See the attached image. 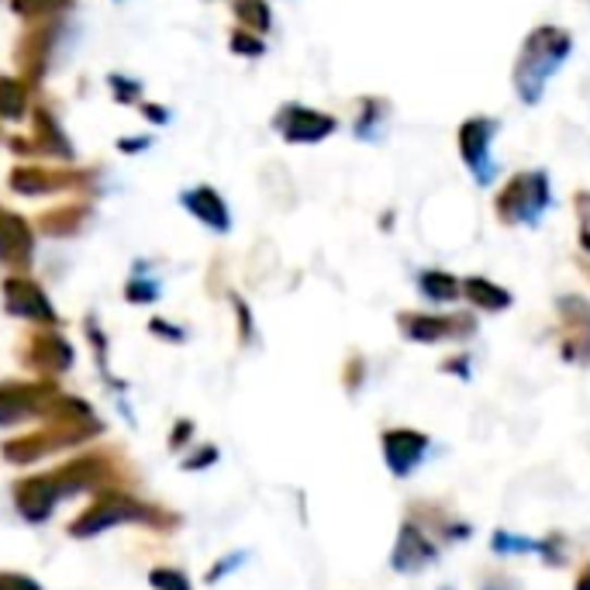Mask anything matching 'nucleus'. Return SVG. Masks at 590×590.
<instances>
[{
	"label": "nucleus",
	"instance_id": "de8ad7c7",
	"mask_svg": "<svg viewBox=\"0 0 590 590\" xmlns=\"http://www.w3.org/2000/svg\"><path fill=\"white\" fill-rule=\"evenodd\" d=\"M577 267H580V273L590 280V259H587V256H580V259H577Z\"/></svg>",
	"mask_w": 590,
	"mask_h": 590
},
{
	"label": "nucleus",
	"instance_id": "aec40b11",
	"mask_svg": "<svg viewBox=\"0 0 590 590\" xmlns=\"http://www.w3.org/2000/svg\"><path fill=\"white\" fill-rule=\"evenodd\" d=\"M463 297L474 311H483V315H501L515 304L512 291L501 287V283L491 276H480V273L463 276Z\"/></svg>",
	"mask_w": 590,
	"mask_h": 590
},
{
	"label": "nucleus",
	"instance_id": "bb28decb",
	"mask_svg": "<svg viewBox=\"0 0 590 590\" xmlns=\"http://www.w3.org/2000/svg\"><path fill=\"white\" fill-rule=\"evenodd\" d=\"M229 49H232L235 56H242V59H259V56H267V38L238 25V28H232V35H229Z\"/></svg>",
	"mask_w": 590,
	"mask_h": 590
},
{
	"label": "nucleus",
	"instance_id": "f3484780",
	"mask_svg": "<svg viewBox=\"0 0 590 590\" xmlns=\"http://www.w3.org/2000/svg\"><path fill=\"white\" fill-rule=\"evenodd\" d=\"M56 501H59V487H56L52 474L49 477H25V480L14 483V507H17V515L32 525L49 521Z\"/></svg>",
	"mask_w": 590,
	"mask_h": 590
},
{
	"label": "nucleus",
	"instance_id": "cd10ccee",
	"mask_svg": "<svg viewBox=\"0 0 590 590\" xmlns=\"http://www.w3.org/2000/svg\"><path fill=\"white\" fill-rule=\"evenodd\" d=\"M491 549H494L497 556H528V553H536V539L515 536V532H504V528H497V532L491 536Z\"/></svg>",
	"mask_w": 590,
	"mask_h": 590
},
{
	"label": "nucleus",
	"instance_id": "dca6fc26",
	"mask_svg": "<svg viewBox=\"0 0 590 590\" xmlns=\"http://www.w3.org/2000/svg\"><path fill=\"white\" fill-rule=\"evenodd\" d=\"M35 259V229L28 218L0 208V267L11 273H28Z\"/></svg>",
	"mask_w": 590,
	"mask_h": 590
},
{
	"label": "nucleus",
	"instance_id": "f8f14e48",
	"mask_svg": "<svg viewBox=\"0 0 590 590\" xmlns=\"http://www.w3.org/2000/svg\"><path fill=\"white\" fill-rule=\"evenodd\" d=\"M56 32H59V22H38V25H28L25 35L17 38L14 46V63L22 70V79L35 90L42 84V76L49 73V63H52V46H56Z\"/></svg>",
	"mask_w": 590,
	"mask_h": 590
},
{
	"label": "nucleus",
	"instance_id": "f03ea898",
	"mask_svg": "<svg viewBox=\"0 0 590 590\" xmlns=\"http://www.w3.org/2000/svg\"><path fill=\"white\" fill-rule=\"evenodd\" d=\"M553 205V180L545 170H515L494 194V214L507 229H539Z\"/></svg>",
	"mask_w": 590,
	"mask_h": 590
},
{
	"label": "nucleus",
	"instance_id": "9b49d317",
	"mask_svg": "<svg viewBox=\"0 0 590 590\" xmlns=\"http://www.w3.org/2000/svg\"><path fill=\"white\" fill-rule=\"evenodd\" d=\"M380 450H383V463L386 470H391V477L404 480L425 463V456L432 450V439L429 432L411 429V425H397V429H383Z\"/></svg>",
	"mask_w": 590,
	"mask_h": 590
},
{
	"label": "nucleus",
	"instance_id": "c9c22d12",
	"mask_svg": "<svg viewBox=\"0 0 590 590\" xmlns=\"http://www.w3.org/2000/svg\"><path fill=\"white\" fill-rule=\"evenodd\" d=\"M232 304H235V315H238V339H242V345H246V342H253V311L238 294L232 297Z\"/></svg>",
	"mask_w": 590,
	"mask_h": 590
},
{
	"label": "nucleus",
	"instance_id": "3c124183",
	"mask_svg": "<svg viewBox=\"0 0 590 590\" xmlns=\"http://www.w3.org/2000/svg\"><path fill=\"white\" fill-rule=\"evenodd\" d=\"M442 590H450V587H442Z\"/></svg>",
	"mask_w": 590,
	"mask_h": 590
},
{
	"label": "nucleus",
	"instance_id": "a18cd8bd",
	"mask_svg": "<svg viewBox=\"0 0 590 590\" xmlns=\"http://www.w3.org/2000/svg\"><path fill=\"white\" fill-rule=\"evenodd\" d=\"M574 590H590V560L577 569V580H574Z\"/></svg>",
	"mask_w": 590,
	"mask_h": 590
},
{
	"label": "nucleus",
	"instance_id": "0eeeda50",
	"mask_svg": "<svg viewBox=\"0 0 590 590\" xmlns=\"http://www.w3.org/2000/svg\"><path fill=\"white\" fill-rule=\"evenodd\" d=\"M59 401L52 380H8L0 383V429H14L35 418H46Z\"/></svg>",
	"mask_w": 590,
	"mask_h": 590
},
{
	"label": "nucleus",
	"instance_id": "f257e3e1",
	"mask_svg": "<svg viewBox=\"0 0 590 590\" xmlns=\"http://www.w3.org/2000/svg\"><path fill=\"white\" fill-rule=\"evenodd\" d=\"M569 56H574V35L563 25H536L521 38L512 66V90L525 108L542 105L549 79L569 63Z\"/></svg>",
	"mask_w": 590,
	"mask_h": 590
},
{
	"label": "nucleus",
	"instance_id": "e433bc0d",
	"mask_svg": "<svg viewBox=\"0 0 590 590\" xmlns=\"http://www.w3.org/2000/svg\"><path fill=\"white\" fill-rule=\"evenodd\" d=\"M0 590H42V583L25 574H0Z\"/></svg>",
	"mask_w": 590,
	"mask_h": 590
},
{
	"label": "nucleus",
	"instance_id": "2eb2a0df",
	"mask_svg": "<svg viewBox=\"0 0 590 590\" xmlns=\"http://www.w3.org/2000/svg\"><path fill=\"white\" fill-rule=\"evenodd\" d=\"M73 345L66 342V335H59L52 329H42V332H32L25 349H22V362L28 370H35L42 380H52L59 373H66L73 366Z\"/></svg>",
	"mask_w": 590,
	"mask_h": 590
},
{
	"label": "nucleus",
	"instance_id": "6ab92c4d",
	"mask_svg": "<svg viewBox=\"0 0 590 590\" xmlns=\"http://www.w3.org/2000/svg\"><path fill=\"white\" fill-rule=\"evenodd\" d=\"M32 138H35V146L42 149V156H52L59 162H73L76 159V149H73L70 135L63 132L59 118L46 105L32 108Z\"/></svg>",
	"mask_w": 590,
	"mask_h": 590
},
{
	"label": "nucleus",
	"instance_id": "8fccbe9b",
	"mask_svg": "<svg viewBox=\"0 0 590 590\" xmlns=\"http://www.w3.org/2000/svg\"><path fill=\"white\" fill-rule=\"evenodd\" d=\"M0 138H4V132H0Z\"/></svg>",
	"mask_w": 590,
	"mask_h": 590
},
{
	"label": "nucleus",
	"instance_id": "423d86ee",
	"mask_svg": "<svg viewBox=\"0 0 590 590\" xmlns=\"http://www.w3.org/2000/svg\"><path fill=\"white\" fill-rule=\"evenodd\" d=\"M100 170H73V167H38V162H17L8 173V187L22 197H46L63 190H90Z\"/></svg>",
	"mask_w": 590,
	"mask_h": 590
},
{
	"label": "nucleus",
	"instance_id": "c756f323",
	"mask_svg": "<svg viewBox=\"0 0 590 590\" xmlns=\"http://www.w3.org/2000/svg\"><path fill=\"white\" fill-rule=\"evenodd\" d=\"M149 583L156 590H190L187 574H180V569H173V566H156L149 574Z\"/></svg>",
	"mask_w": 590,
	"mask_h": 590
},
{
	"label": "nucleus",
	"instance_id": "4be33fe9",
	"mask_svg": "<svg viewBox=\"0 0 590 590\" xmlns=\"http://www.w3.org/2000/svg\"><path fill=\"white\" fill-rule=\"evenodd\" d=\"M391 114H394V105L386 97H377V94H366L359 97L356 105V121H353V135L359 142H380L386 125H391Z\"/></svg>",
	"mask_w": 590,
	"mask_h": 590
},
{
	"label": "nucleus",
	"instance_id": "ddd939ff",
	"mask_svg": "<svg viewBox=\"0 0 590 590\" xmlns=\"http://www.w3.org/2000/svg\"><path fill=\"white\" fill-rule=\"evenodd\" d=\"M432 563H439V545L429 536V528L415 518H404L391 549V569L394 574H421Z\"/></svg>",
	"mask_w": 590,
	"mask_h": 590
},
{
	"label": "nucleus",
	"instance_id": "2f4dec72",
	"mask_svg": "<svg viewBox=\"0 0 590 590\" xmlns=\"http://www.w3.org/2000/svg\"><path fill=\"white\" fill-rule=\"evenodd\" d=\"M108 84H111V97L118 100V105H138V100H142V84H138V79H128V76L114 73Z\"/></svg>",
	"mask_w": 590,
	"mask_h": 590
},
{
	"label": "nucleus",
	"instance_id": "473e14b6",
	"mask_svg": "<svg viewBox=\"0 0 590 590\" xmlns=\"http://www.w3.org/2000/svg\"><path fill=\"white\" fill-rule=\"evenodd\" d=\"M362 380H366V359H362L359 353H353L349 359H345L342 383H345V391H349V394H356L359 386H362Z\"/></svg>",
	"mask_w": 590,
	"mask_h": 590
},
{
	"label": "nucleus",
	"instance_id": "412c9836",
	"mask_svg": "<svg viewBox=\"0 0 590 590\" xmlns=\"http://www.w3.org/2000/svg\"><path fill=\"white\" fill-rule=\"evenodd\" d=\"M87 218H90V205H84V200H70V205H56V208L42 211L35 218V225L49 238H73L87 225Z\"/></svg>",
	"mask_w": 590,
	"mask_h": 590
},
{
	"label": "nucleus",
	"instance_id": "39448f33",
	"mask_svg": "<svg viewBox=\"0 0 590 590\" xmlns=\"http://www.w3.org/2000/svg\"><path fill=\"white\" fill-rule=\"evenodd\" d=\"M397 332L415 345L466 342L480 332L474 311H401Z\"/></svg>",
	"mask_w": 590,
	"mask_h": 590
},
{
	"label": "nucleus",
	"instance_id": "b1692460",
	"mask_svg": "<svg viewBox=\"0 0 590 590\" xmlns=\"http://www.w3.org/2000/svg\"><path fill=\"white\" fill-rule=\"evenodd\" d=\"M28 90L22 76H0V121H25L32 114Z\"/></svg>",
	"mask_w": 590,
	"mask_h": 590
},
{
	"label": "nucleus",
	"instance_id": "ea45409f",
	"mask_svg": "<svg viewBox=\"0 0 590 590\" xmlns=\"http://www.w3.org/2000/svg\"><path fill=\"white\" fill-rule=\"evenodd\" d=\"M574 214H577V225H590V190L574 194Z\"/></svg>",
	"mask_w": 590,
	"mask_h": 590
},
{
	"label": "nucleus",
	"instance_id": "c85d7f7f",
	"mask_svg": "<svg viewBox=\"0 0 590 590\" xmlns=\"http://www.w3.org/2000/svg\"><path fill=\"white\" fill-rule=\"evenodd\" d=\"M536 553H539V560L545 566H563V560H566V539H563V532L536 539Z\"/></svg>",
	"mask_w": 590,
	"mask_h": 590
},
{
	"label": "nucleus",
	"instance_id": "a19ab883",
	"mask_svg": "<svg viewBox=\"0 0 590 590\" xmlns=\"http://www.w3.org/2000/svg\"><path fill=\"white\" fill-rule=\"evenodd\" d=\"M118 149L128 152V156H132V152H142V149H149V138H146V135H128V138L118 142Z\"/></svg>",
	"mask_w": 590,
	"mask_h": 590
},
{
	"label": "nucleus",
	"instance_id": "c03bdc74",
	"mask_svg": "<svg viewBox=\"0 0 590 590\" xmlns=\"http://www.w3.org/2000/svg\"><path fill=\"white\" fill-rule=\"evenodd\" d=\"M242 560H246V556H242V553H235V556H229L225 563H218V566L211 569V574H208V580L214 583L218 577H225V574H229V569H235V563H242Z\"/></svg>",
	"mask_w": 590,
	"mask_h": 590
},
{
	"label": "nucleus",
	"instance_id": "20e7f679",
	"mask_svg": "<svg viewBox=\"0 0 590 590\" xmlns=\"http://www.w3.org/2000/svg\"><path fill=\"white\" fill-rule=\"evenodd\" d=\"M497 132H501V121L491 118V114H470L459 121L456 128V152H459V162L463 170L470 173V180L477 187H491L497 180L501 167L494 159V142H497Z\"/></svg>",
	"mask_w": 590,
	"mask_h": 590
},
{
	"label": "nucleus",
	"instance_id": "79ce46f5",
	"mask_svg": "<svg viewBox=\"0 0 590 590\" xmlns=\"http://www.w3.org/2000/svg\"><path fill=\"white\" fill-rule=\"evenodd\" d=\"M142 118L152 121V125H167V121H170V111H167V108H159V105H142Z\"/></svg>",
	"mask_w": 590,
	"mask_h": 590
},
{
	"label": "nucleus",
	"instance_id": "72a5a7b5",
	"mask_svg": "<svg viewBox=\"0 0 590 590\" xmlns=\"http://www.w3.org/2000/svg\"><path fill=\"white\" fill-rule=\"evenodd\" d=\"M439 370H442L445 377H459V380H470V377H474V359H470V353H456V356H445V359L439 362Z\"/></svg>",
	"mask_w": 590,
	"mask_h": 590
},
{
	"label": "nucleus",
	"instance_id": "5701e85b",
	"mask_svg": "<svg viewBox=\"0 0 590 590\" xmlns=\"http://www.w3.org/2000/svg\"><path fill=\"white\" fill-rule=\"evenodd\" d=\"M415 287L429 304H456L463 297V280L450 270H439V267L418 270Z\"/></svg>",
	"mask_w": 590,
	"mask_h": 590
},
{
	"label": "nucleus",
	"instance_id": "7c9ffc66",
	"mask_svg": "<svg viewBox=\"0 0 590 590\" xmlns=\"http://www.w3.org/2000/svg\"><path fill=\"white\" fill-rule=\"evenodd\" d=\"M125 297H128V304H152L159 297V283L149 276H132L125 283Z\"/></svg>",
	"mask_w": 590,
	"mask_h": 590
},
{
	"label": "nucleus",
	"instance_id": "1a4fd4ad",
	"mask_svg": "<svg viewBox=\"0 0 590 590\" xmlns=\"http://www.w3.org/2000/svg\"><path fill=\"white\" fill-rule=\"evenodd\" d=\"M273 132L283 142H291V146H318V142L332 138L339 132V118L329 111H318V108L291 100V105H283L273 114Z\"/></svg>",
	"mask_w": 590,
	"mask_h": 590
},
{
	"label": "nucleus",
	"instance_id": "f704fd0d",
	"mask_svg": "<svg viewBox=\"0 0 590 590\" xmlns=\"http://www.w3.org/2000/svg\"><path fill=\"white\" fill-rule=\"evenodd\" d=\"M8 149H11L17 159H38V156H42V149L35 146L32 135H8Z\"/></svg>",
	"mask_w": 590,
	"mask_h": 590
},
{
	"label": "nucleus",
	"instance_id": "a211bd4d",
	"mask_svg": "<svg viewBox=\"0 0 590 590\" xmlns=\"http://www.w3.org/2000/svg\"><path fill=\"white\" fill-rule=\"evenodd\" d=\"M180 205L187 208L200 225L211 229V232H221L225 235L232 229V211L225 205V197H221L214 187H208V183H197V187H187L180 194Z\"/></svg>",
	"mask_w": 590,
	"mask_h": 590
},
{
	"label": "nucleus",
	"instance_id": "49530a36",
	"mask_svg": "<svg viewBox=\"0 0 590 590\" xmlns=\"http://www.w3.org/2000/svg\"><path fill=\"white\" fill-rule=\"evenodd\" d=\"M577 246H580L583 256L590 259V225H577Z\"/></svg>",
	"mask_w": 590,
	"mask_h": 590
},
{
	"label": "nucleus",
	"instance_id": "a878e982",
	"mask_svg": "<svg viewBox=\"0 0 590 590\" xmlns=\"http://www.w3.org/2000/svg\"><path fill=\"white\" fill-rule=\"evenodd\" d=\"M232 14L242 28H249L256 35H267L273 28V11L267 0H232Z\"/></svg>",
	"mask_w": 590,
	"mask_h": 590
},
{
	"label": "nucleus",
	"instance_id": "393cba45",
	"mask_svg": "<svg viewBox=\"0 0 590 590\" xmlns=\"http://www.w3.org/2000/svg\"><path fill=\"white\" fill-rule=\"evenodd\" d=\"M73 4L76 0H11V11L25 25H38V22H59L66 11H73Z\"/></svg>",
	"mask_w": 590,
	"mask_h": 590
},
{
	"label": "nucleus",
	"instance_id": "9d476101",
	"mask_svg": "<svg viewBox=\"0 0 590 590\" xmlns=\"http://www.w3.org/2000/svg\"><path fill=\"white\" fill-rule=\"evenodd\" d=\"M0 294H4L8 315L32 321V324H46V329H56V324H59V311L52 308L49 294L38 287L28 273L4 276V283H0Z\"/></svg>",
	"mask_w": 590,
	"mask_h": 590
},
{
	"label": "nucleus",
	"instance_id": "37998d69",
	"mask_svg": "<svg viewBox=\"0 0 590 590\" xmlns=\"http://www.w3.org/2000/svg\"><path fill=\"white\" fill-rule=\"evenodd\" d=\"M190 435H194V425L190 421H176V432H173L170 445H173V450H183V442H187Z\"/></svg>",
	"mask_w": 590,
	"mask_h": 590
},
{
	"label": "nucleus",
	"instance_id": "58836bf2",
	"mask_svg": "<svg viewBox=\"0 0 590 590\" xmlns=\"http://www.w3.org/2000/svg\"><path fill=\"white\" fill-rule=\"evenodd\" d=\"M218 459V450L214 445H205V450H197L194 459H183V470H205V466H211Z\"/></svg>",
	"mask_w": 590,
	"mask_h": 590
},
{
	"label": "nucleus",
	"instance_id": "09e8293b",
	"mask_svg": "<svg viewBox=\"0 0 590 590\" xmlns=\"http://www.w3.org/2000/svg\"><path fill=\"white\" fill-rule=\"evenodd\" d=\"M480 590H507V587H504L501 580H487V583H483Z\"/></svg>",
	"mask_w": 590,
	"mask_h": 590
},
{
	"label": "nucleus",
	"instance_id": "4468645a",
	"mask_svg": "<svg viewBox=\"0 0 590 590\" xmlns=\"http://www.w3.org/2000/svg\"><path fill=\"white\" fill-rule=\"evenodd\" d=\"M52 480L59 487V497H73L84 491H105L108 483H114V466L105 453L76 456L73 463L52 470Z\"/></svg>",
	"mask_w": 590,
	"mask_h": 590
},
{
	"label": "nucleus",
	"instance_id": "6e6552de",
	"mask_svg": "<svg viewBox=\"0 0 590 590\" xmlns=\"http://www.w3.org/2000/svg\"><path fill=\"white\" fill-rule=\"evenodd\" d=\"M556 318H560V359L587 370L590 366V300L583 294H560Z\"/></svg>",
	"mask_w": 590,
	"mask_h": 590
},
{
	"label": "nucleus",
	"instance_id": "7ed1b4c3",
	"mask_svg": "<svg viewBox=\"0 0 590 590\" xmlns=\"http://www.w3.org/2000/svg\"><path fill=\"white\" fill-rule=\"evenodd\" d=\"M118 525L167 528V525H173V518L167 512H159V507H152V504H142V501L121 494V491H108V494H100L87 507V512H79L70 521V536L73 539H94V536L108 532V528H118Z\"/></svg>",
	"mask_w": 590,
	"mask_h": 590
},
{
	"label": "nucleus",
	"instance_id": "4c0bfd02",
	"mask_svg": "<svg viewBox=\"0 0 590 590\" xmlns=\"http://www.w3.org/2000/svg\"><path fill=\"white\" fill-rule=\"evenodd\" d=\"M149 329H152V335L170 339V342H183V339H187V335H183V329H176L173 321H162V318H152V321H149Z\"/></svg>",
	"mask_w": 590,
	"mask_h": 590
}]
</instances>
